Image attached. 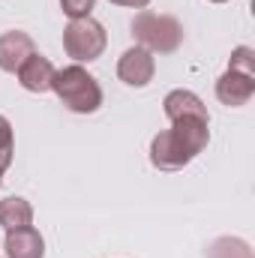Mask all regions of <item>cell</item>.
<instances>
[{
    "instance_id": "7",
    "label": "cell",
    "mask_w": 255,
    "mask_h": 258,
    "mask_svg": "<svg viewBox=\"0 0 255 258\" xmlns=\"http://www.w3.org/2000/svg\"><path fill=\"white\" fill-rule=\"evenodd\" d=\"M30 54H36V45H33L30 33H24V30L0 33V69L3 72H18V66Z\"/></svg>"
},
{
    "instance_id": "3",
    "label": "cell",
    "mask_w": 255,
    "mask_h": 258,
    "mask_svg": "<svg viewBox=\"0 0 255 258\" xmlns=\"http://www.w3.org/2000/svg\"><path fill=\"white\" fill-rule=\"evenodd\" d=\"M108 45V33L96 18H75L69 21L63 30V51L75 63H93L102 57Z\"/></svg>"
},
{
    "instance_id": "12",
    "label": "cell",
    "mask_w": 255,
    "mask_h": 258,
    "mask_svg": "<svg viewBox=\"0 0 255 258\" xmlns=\"http://www.w3.org/2000/svg\"><path fill=\"white\" fill-rule=\"evenodd\" d=\"M207 258H252V249L240 237H219L207 249Z\"/></svg>"
},
{
    "instance_id": "9",
    "label": "cell",
    "mask_w": 255,
    "mask_h": 258,
    "mask_svg": "<svg viewBox=\"0 0 255 258\" xmlns=\"http://www.w3.org/2000/svg\"><path fill=\"white\" fill-rule=\"evenodd\" d=\"M3 252H6V258H42L45 255V240L33 225L15 228V231H6Z\"/></svg>"
},
{
    "instance_id": "6",
    "label": "cell",
    "mask_w": 255,
    "mask_h": 258,
    "mask_svg": "<svg viewBox=\"0 0 255 258\" xmlns=\"http://www.w3.org/2000/svg\"><path fill=\"white\" fill-rule=\"evenodd\" d=\"M255 96V75L237 72V69H225L216 78V99L228 108H240Z\"/></svg>"
},
{
    "instance_id": "18",
    "label": "cell",
    "mask_w": 255,
    "mask_h": 258,
    "mask_svg": "<svg viewBox=\"0 0 255 258\" xmlns=\"http://www.w3.org/2000/svg\"><path fill=\"white\" fill-rule=\"evenodd\" d=\"M210 3H225V0H210Z\"/></svg>"
},
{
    "instance_id": "8",
    "label": "cell",
    "mask_w": 255,
    "mask_h": 258,
    "mask_svg": "<svg viewBox=\"0 0 255 258\" xmlns=\"http://www.w3.org/2000/svg\"><path fill=\"white\" fill-rule=\"evenodd\" d=\"M18 84L30 93H48L51 90V78H54V66L42 54H30L24 63L18 66Z\"/></svg>"
},
{
    "instance_id": "2",
    "label": "cell",
    "mask_w": 255,
    "mask_h": 258,
    "mask_svg": "<svg viewBox=\"0 0 255 258\" xmlns=\"http://www.w3.org/2000/svg\"><path fill=\"white\" fill-rule=\"evenodd\" d=\"M132 36L150 54H174L183 45V24L171 15H156L141 9L132 18Z\"/></svg>"
},
{
    "instance_id": "4",
    "label": "cell",
    "mask_w": 255,
    "mask_h": 258,
    "mask_svg": "<svg viewBox=\"0 0 255 258\" xmlns=\"http://www.w3.org/2000/svg\"><path fill=\"white\" fill-rule=\"evenodd\" d=\"M192 156L189 150L183 147V141L171 132V129H162L159 135H153L150 141V165L159 168V171H180L189 165Z\"/></svg>"
},
{
    "instance_id": "15",
    "label": "cell",
    "mask_w": 255,
    "mask_h": 258,
    "mask_svg": "<svg viewBox=\"0 0 255 258\" xmlns=\"http://www.w3.org/2000/svg\"><path fill=\"white\" fill-rule=\"evenodd\" d=\"M93 6H96V0H60V9H63V15L69 21L87 18V15L93 12Z\"/></svg>"
},
{
    "instance_id": "17",
    "label": "cell",
    "mask_w": 255,
    "mask_h": 258,
    "mask_svg": "<svg viewBox=\"0 0 255 258\" xmlns=\"http://www.w3.org/2000/svg\"><path fill=\"white\" fill-rule=\"evenodd\" d=\"M0 183H3V168H0Z\"/></svg>"
},
{
    "instance_id": "10",
    "label": "cell",
    "mask_w": 255,
    "mask_h": 258,
    "mask_svg": "<svg viewBox=\"0 0 255 258\" xmlns=\"http://www.w3.org/2000/svg\"><path fill=\"white\" fill-rule=\"evenodd\" d=\"M162 111H165L168 120H174V117H183V114H207V105L201 102L198 93L177 87V90L165 93V99H162Z\"/></svg>"
},
{
    "instance_id": "5",
    "label": "cell",
    "mask_w": 255,
    "mask_h": 258,
    "mask_svg": "<svg viewBox=\"0 0 255 258\" xmlns=\"http://www.w3.org/2000/svg\"><path fill=\"white\" fill-rule=\"evenodd\" d=\"M156 75V60L147 48L141 45H132L120 54L117 60V78L126 84V87H147Z\"/></svg>"
},
{
    "instance_id": "16",
    "label": "cell",
    "mask_w": 255,
    "mask_h": 258,
    "mask_svg": "<svg viewBox=\"0 0 255 258\" xmlns=\"http://www.w3.org/2000/svg\"><path fill=\"white\" fill-rule=\"evenodd\" d=\"M108 3H114V6H123V9H144L150 0H108Z\"/></svg>"
},
{
    "instance_id": "1",
    "label": "cell",
    "mask_w": 255,
    "mask_h": 258,
    "mask_svg": "<svg viewBox=\"0 0 255 258\" xmlns=\"http://www.w3.org/2000/svg\"><path fill=\"white\" fill-rule=\"evenodd\" d=\"M51 90L72 114H93L102 105V87H99L96 75H90L81 63L54 69Z\"/></svg>"
},
{
    "instance_id": "14",
    "label": "cell",
    "mask_w": 255,
    "mask_h": 258,
    "mask_svg": "<svg viewBox=\"0 0 255 258\" xmlns=\"http://www.w3.org/2000/svg\"><path fill=\"white\" fill-rule=\"evenodd\" d=\"M228 69H237V72H246V75H255V51L249 45H237L231 51V60H228Z\"/></svg>"
},
{
    "instance_id": "13",
    "label": "cell",
    "mask_w": 255,
    "mask_h": 258,
    "mask_svg": "<svg viewBox=\"0 0 255 258\" xmlns=\"http://www.w3.org/2000/svg\"><path fill=\"white\" fill-rule=\"evenodd\" d=\"M12 156H15V135H12V123L0 114V168H3V171L12 165Z\"/></svg>"
},
{
    "instance_id": "11",
    "label": "cell",
    "mask_w": 255,
    "mask_h": 258,
    "mask_svg": "<svg viewBox=\"0 0 255 258\" xmlns=\"http://www.w3.org/2000/svg\"><path fill=\"white\" fill-rule=\"evenodd\" d=\"M0 225H3L6 231L33 225V207H30V201L21 198V195L3 198V201H0Z\"/></svg>"
}]
</instances>
